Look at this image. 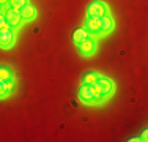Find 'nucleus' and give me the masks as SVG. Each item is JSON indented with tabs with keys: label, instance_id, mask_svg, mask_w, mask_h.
<instances>
[{
	"label": "nucleus",
	"instance_id": "10",
	"mask_svg": "<svg viewBox=\"0 0 148 142\" xmlns=\"http://www.w3.org/2000/svg\"><path fill=\"white\" fill-rule=\"evenodd\" d=\"M87 37H88V32H87L84 27H79V28H76V30L73 32V41H74L76 46L79 44V43H82Z\"/></svg>",
	"mask_w": 148,
	"mask_h": 142
},
{
	"label": "nucleus",
	"instance_id": "5",
	"mask_svg": "<svg viewBox=\"0 0 148 142\" xmlns=\"http://www.w3.org/2000/svg\"><path fill=\"white\" fill-rule=\"evenodd\" d=\"M77 51H79L80 55H85V57L93 55L95 51H96V41H95L91 37H87L82 43L77 44Z\"/></svg>",
	"mask_w": 148,
	"mask_h": 142
},
{
	"label": "nucleus",
	"instance_id": "7",
	"mask_svg": "<svg viewBox=\"0 0 148 142\" xmlns=\"http://www.w3.org/2000/svg\"><path fill=\"white\" fill-rule=\"evenodd\" d=\"M84 28L91 35L103 33V32H101V19H98V17H88L87 16L85 22H84Z\"/></svg>",
	"mask_w": 148,
	"mask_h": 142
},
{
	"label": "nucleus",
	"instance_id": "12",
	"mask_svg": "<svg viewBox=\"0 0 148 142\" xmlns=\"http://www.w3.org/2000/svg\"><path fill=\"white\" fill-rule=\"evenodd\" d=\"M13 79V70L10 66L2 65L0 66V81H10Z\"/></svg>",
	"mask_w": 148,
	"mask_h": 142
},
{
	"label": "nucleus",
	"instance_id": "2",
	"mask_svg": "<svg viewBox=\"0 0 148 142\" xmlns=\"http://www.w3.org/2000/svg\"><path fill=\"white\" fill-rule=\"evenodd\" d=\"M93 87L96 88V92L99 93L101 98H107V97H110V95L114 93L115 85H114V82H112L109 77L99 76V77H98V81L93 84Z\"/></svg>",
	"mask_w": 148,
	"mask_h": 142
},
{
	"label": "nucleus",
	"instance_id": "9",
	"mask_svg": "<svg viewBox=\"0 0 148 142\" xmlns=\"http://www.w3.org/2000/svg\"><path fill=\"white\" fill-rule=\"evenodd\" d=\"M112 28H114V19H112V16L107 13L101 17V32H103V33H109Z\"/></svg>",
	"mask_w": 148,
	"mask_h": 142
},
{
	"label": "nucleus",
	"instance_id": "8",
	"mask_svg": "<svg viewBox=\"0 0 148 142\" xmlns=\"http://www.w3.org/2000/svg\"><path fill=\"white\" fill-rule=\"evenodd\" d=\"M19 13H21V16H22V21H32L36 16V8L29 2L27 5H24L22 8L19 10Z\"/></svg>",
	"mask_w": 148,
	"mask_h": 142
},
{
	"label": "nucleus",
	"instance_id": "16",
	"mask_svg": "<svg viewBox=\"0 0 148 142\" xmlns=\"http://www.w3.org/2000/svg\"><path fill=\"white\" fill-rule=\"evenodd\" d=\"M5 26H8V24H6V19H5V14L0 13V28H3Z\"/></svg>",
	"mask_w": 148,
	"mask_h": 142
},
{
	"label": "nucleus",
	"instance_id": "17",
	"mask_svg": "<svg viewBox=\"0 0 148 142\" xmlns=\"http://www.w3.org/2000/svg\"><path fill=\"white\" fill-rule=\"evenodd\" d=\"M147 137H148V131L145 130V131L142 133V136H140V141H143V142H145V141H147Z\"/></svg>",
	"mask_w": 148,
	"mask_h": 142
},
{
	"label": "nucleus",
	"instance_id": "14",
	"mask_svg": "<svg viewBox=\"0 0 148 142\" xmlns=\"http://www.w3.org/2000/svg\"><path fill=\"white\" fill-rule=\"evenodd\" d=\"M5 95H8V90H6V81H0V98H3Z\"/></svg>",
	"mask_w": 148,
	"mask_h": 142
},
{
	"label": "nucleus",
	"instance_id": "13",
	"mask_svg": "<svg viewBox=\"0 0 148 142\" xmlns=\"http://www.w3.org/2000/svg\"><path fill=\"white\" fill-rule=\"evenodd\" d=\"M10 6L11 8H16V10H21L24 5H27L29 3V0H8Z\"/></svg>",
	"mask_w": 148,
	"mask_h": 142
},
{
	"label": "nucleus",
	"instance_id": "15",
	"mask_svg": "<svg viewBox=\"0 0 148 142\" xmlns=\"http://www.w3.org/2000/svg\"><path fill=\"white\" fill-rule=\"evenodd\" d=\"M14 87H16V84H14V81H13V79L6 81V90H8V93H11V92L14 90Z\"/></svg>",
	"mask_w": 148,
	"mask_h": 142
},
{
	"label": "nucleus",
	"instance_id": "3",
	"mask_svg": "<svg viewBox=\"0 0 148 142\" xmlns=\"http://www.w3.org/2000/svg\"><path fill=\"white\" fill-rule=\"evenodd\" d=\"M107 13H109V8L103 0H93V2L87 6V16L88 17H98V19H101V17Z\"/></svg>",
	"mask_w": 148,
	"mask_h": 142
},
{
	"label": "nucleus",
	"instance_id": "19",
	"mask_svg": "<svg viewBox=\"0 0 148 142\" xmlns=\"http://www.w3.org/2000/svg\"><path fill=\"white\" fill-rule=\"evenodd\" d=\"M0 10H2V5H0Z\"/></svg>",
	"mask_w": 148,
	"mask_h": 142
},
{
	"label": "nucleus",
	"instance_id": "18",
	"mask_svg": "<svg viewBox=\"0 0 148 142\" xmlns=\"http://www.w3.org/2000/svg\"><path fill=\"white\" fill-rule=\"evenodd\" d=\"M5 3H8V0H0V5H5Z\"/></svg>",
	"mask_w": 148,
	"mask_h": 142
},
{
	"label": "nucleus",
	"instance_id": "1",
	"mask_svg": "<svg viewBox=\"0 0 148 142\" xmlns=\"http://www.w3.org/2000/svg\"><path fill=\"white\" fill-rule=\"evenodd\" d=\"M77 97H79L80 101L87 103V104L88 103H98L103 99L93 85H87V84H80L79 90H77Z\"/></svg>",
	"mask_w": 148,
	"mask_h": 142
},
{
	"label": "nucleus",
	"instance_id": "6",
	"mask_svg": "<svg viewBox=\"0 0 148 142\" xmlns=\"http://www.w3.org/2000/svg\"><path fill=\"white\" fill-rule=\"evenodd\" d=\"M5 19H6V24H8L10 27H17V26H21V22H22V16H21V13H19V10H16V8H11L10 6L8 10H6L5 13Z\"/></svg>",
	"mask_w": 148,
	"mask_h": 142
},
{
	"label": "nucleus",
	"instance_id": "11",
	"mask_svg": "<svg viewBox=\"0 0 148 142\" xmlns=\"http://www.w3.org/2000/svg\"><path fill=\"white\" fill-rule=\"evenodd\" d=\"M99 76H101V74L96 73V71H87V73L82 76V84L93 85V84L98 81V77H99Z\"/></svg>",
	"mask_w": 148,
	"mask_h": 142
},
{
	"label": "nucleus",
	"instance_id": "4",
	"mask_svg": "<svg viewBox=\"0 0 148 142\" xmlns=\"http://www.w3.org/2000/svg\"><path fill=\"white\" fill-rule=\"evenodd\" d=\"M14 44V33H13V27L5 26L0 28V48H11Z\"/></svg>",
	"mask_w": 148,
	"mask_h": 142
}]
</instances>
